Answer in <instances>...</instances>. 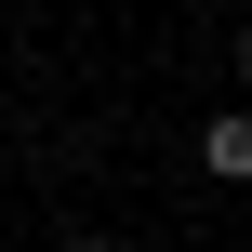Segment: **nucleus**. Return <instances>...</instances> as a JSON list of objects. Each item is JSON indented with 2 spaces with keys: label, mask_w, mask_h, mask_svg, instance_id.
Segmentation results:
<instances>
[{
  "label": "nucleus",
  "mask_w": 252,
  "mask_h": 252,
  "mask_svg": "<svg viewBox=\"0 0 252 252\" xmlns=\"http://www.w3.org/2000/svg\"><path fill=\"white\" fill-rule=\"evenodd\" d=\"M199 159H213V173H226V186H252V106H226V120H213V133H199Z\"/></svg>",
  "instance_id": "nucleus-1"
},
{
  "label": "nucleus",
  "mask_w": 252,
  "mask_h": 252,
  "mask_svg": "<svg viewBox=\"0 0 252 252\" xmlns=\"http://www.w3.org/2000/svg\"><path fill=\"white\" fill-rule=\"evenodd\" d=\"M239 93H252V27H239Z\"/></svg>",
  "instance_id": "nucleus-2"
},
{
  "label": "nucleus",
  "mask_w": 252,
  "mask_h": 252,
  "mask_svg": "<svg viewBox=\"0 0 252 252\" xmlns=\"http://www.w3.org/2000/svg\"><path fill=\"white\" fill-rule=\"evenodd\" d=\"M80 252H133V239H80Z\"/></svg>",
  "instance_id": "nucleus-3"
}]
</instances>
